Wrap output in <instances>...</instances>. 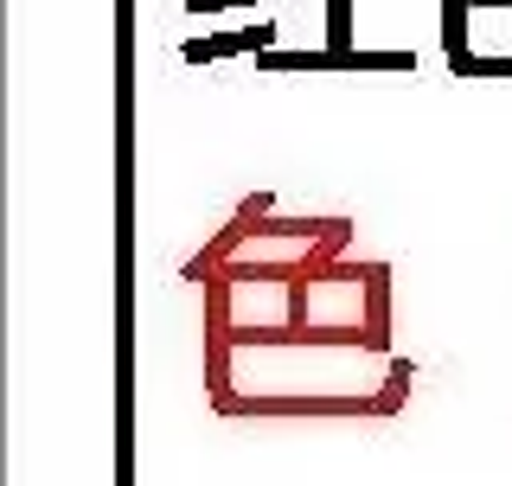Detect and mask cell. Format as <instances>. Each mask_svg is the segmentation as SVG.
I'll list each match as a JSON object with an SVG mask.
<instances>
[{
    "label": "cell",
    "instance_id": "6da1fadb",
    "mask_svg": "<svg viewBox=\"0 0 512 486\" xmlns=\"http://www.w3.org/2000/svg\"><path fill=\"white\" fill-rule=\"evenodd\" d=\"M263 71H416V52L397 45V52H359V45H314V52H256Z\"/></svg>",
    "mask_w": 512,
    "mask_h": 486
},
{
    "label": "cell",
    "instance_id": "7a4b0ae2",
    "mask_svg": "<svg viewBox=\"0 0 512 486\" xmlns=\"http://www.w3.org/2000/svg\"><path fill=\"white\" fill-rule=\"evenodd\" d=\"M276 45V26L269 20H256L244 32H218V39H199V45H180V58L186 64H205V58H237V52H269Z\"/></svg>",
    "mask_w": 512,
    "mask_h": 486
},
{
    "label": "cell",
    "instance_id": "3957f363",
    "mask_svg": "<svg viewBox=\"0 0 512 486\" xmlns=\"http://www.w3.org/2000/svg\"><path fill=\"white\" fill-rule=\"evenodd\" d=\"M468 7L474 0H442V52H448V64L474 58L468 52Z\"/></svg>",
    "mask_w": 512,
    "mask_h": 486
},
{
    "label": "cell",
    "instance_id": "277c9868",
    "mask_svg": "<svg viewBox=\"0 0 512 486\" xmlns=\"http://www.w3.org/2000/svg\"><path fill=\"white\" fill-rule=\"evenodd\" d=\"M327 45H352V0H327Z\"/></svg>",
    "mask_w": 512,
    "mask_h": 486
},
{
    "label": "cell",
    "instance_id": "5b68a950",
    "mask_svg": "<svg viewBox=\"0 0 512 486\" xmlns=\"http://www.w3.org/2000/svg\"><path fill=\"white\" fill-rule=\"evenodd\" d=\"M455 77H512V58H461V64H448Z\"/></svg>",
    "mask_w": 512,
    "mask_h": 486
},
{
    "label": "cell",
    "instance_id": "8992f818",
    "mask_svg": "<svg viewBox=\"0 0 512 486\" xmlns=\"http://www.w3.org/2000/svg\"><path fill=\"white\" fill-rule=\"evenodd\" d=\"M212 7H256V0H186V13H212Z\"/></svg>",
    "mask_w": 512,
    "mask_h": 486
}]
</instances>
